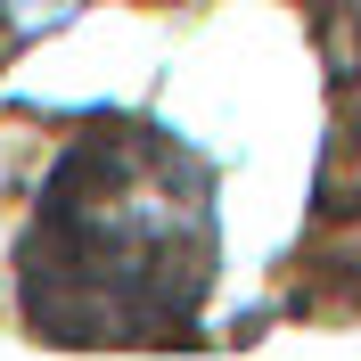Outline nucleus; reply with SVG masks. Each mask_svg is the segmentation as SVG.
<instances>
[]
</instances>
